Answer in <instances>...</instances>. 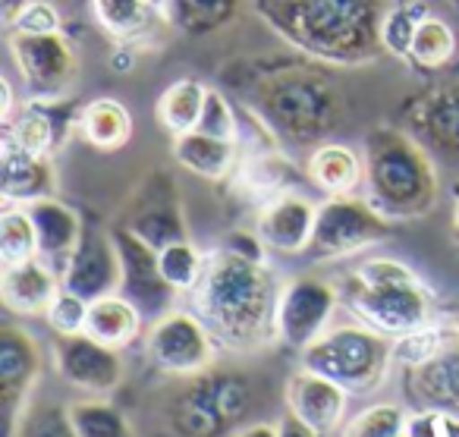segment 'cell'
Segmentation results:
<instances>
[{"mask_svg": "<svg viewBox=\"0 0 459 437\" xmlns=\"http://www.w3.org/2000/svg\"><path fill=\"white\" fill-rule=\"evenodd\" d=\"M237 142L227 139H214L208 133H183L173 135V158L183 170L195 173L202 179H211V183H221L233 173L237 167Z\"/></svg>", "mask_w": 459, "mask_h": 437, "instance_id": "25", "label": "cell"}, {"mask_svg": "<svg viewBox=\"0 0 459 437\" xmlns=\"http://www.w3.org/2000/svg\"><path fill=\"white\" fill-rule=\"evenodd\" d=\"M0 89H4V101H0V117H4V123L10 120V110H13V85H10V79H0Z\"/></svg>", "mask_w": 459, "mask_h": 437, "instance_id": "47", "label": "cell"}, {"mask_svg": "<svg viewBox=\"0 0 459 437\" xmlns=\"http://www.w3.org/2000/svg\"><path fill=\"white\" fill-rule=\"evenodd\" d=\"M57 192L54 154H39L0 142V196L7 205H32Z\"/></svg>", "mask_w": 459, "mask_h": 437, "instance_id": "20", "label": "cell"}, {"mask_svg": "<svg viewBox=\"0 0 459 437\" xmlns=\"http://www.w3.org/2000/svg\"><path fill=\"white\" fill-rule=\"evenodd\" d=\"M446 4H450V7H453V10H456V13H459V0H446Z\"/></svg>", "mask_w": 459, "mask_h": 437, "instance_id": "51", "label": "cell"}, {"mask_svg": "<svg viewBox=\"0 0 459 437\" xmlns=\"http://www.w3.org/2000/svg\"><path fill=\"white\" fill-rule=\"evenodd\" d=\"M450 346V334L437 324H425V328L412 330L406 336H396L394 340V362L406 365L409 371L425 362H431L434 355H440L444 349Z\"/></svg>", "mask_w": 459, "mask_h": 437, "instance_id": "37", "label": "cell"}, {"mask_svg": "<svg viewBox=\"0 0 459 437\" xmlns=\"http://www.w3.org/2000/svg\"><path fill=\"white\" fill-rule=\"evenodd\" d=\"M453 51H456V35H453V29L446 26L440 16L428 13L425 20H421L419 32H415V41H412V48H409L406 60L415 70L428 73V70H440V66L453 57Z\"/></svg>", "mask_w": 459, "mask_h": 437, "instance_id": "34", "label": "cell"}, {"mask_svg": "<svg viewBox=\"0 0 459 437\" xmlns=\"http://www.w3.org/2000/svg\"><path fill=\"white\" fill-rule=\"evenodd\" d=\"M29 0H0V20H4V26H13L16 13H20L22 7H26Z\"/></svg>", "mask_w": 459, "mask_h": 437, "instance_id": "46", "label": "cell"}, {"mask_svg": "<svg viewBox=\"0 0 459 437\" xmlns=\"http://www.w3.org/2000/svg\"><path fill=\"white\" fill-rule=\"evenodd\" d=\"M394 4H396V0H394Z\"/></svg>", "mask_w": 459, "mask_h": 437, "instance_id": "53", "label": "cell"}, {"mask_svg": "<svg viewBox=\"0 0 459 437\" xmlns=\"http://www.w3.org/2000/svg\"><path fill=\"white\" fill-rule=\"evenodd\" d=\"M243 0H167V16L183 35H214L237 20Z\"/></svg>", "mask_w": 459, "mask_h": 437, "instance_id": "30", "label": "cell"}, {"mask_svg": "<svg viewBox=\"0 0 459 437\" xmlns=\"http://www.w3.org/2000/svg\"><path fill=\"white\" fill-rule=\"evenodd\" d=\"M409 384L425 409L459 406V346H446L431 362L412 368Z\"/></svg>", "mask_w": 459, "mask_h": 437, "instance_id": "28", "label": "cell"}, {"mask_svg": "<svg viewBox=\"0 0 459 437\" xmlns=\"http://www.w3.org/2000/svg\"><path fill=\"white\" fill-rule=\"evenodd\" d=\"M39 258V233L29 217L26 205H7L0 214V261L20 265V261Z\"/></svg>", "mask_w": 459, "mask_h": 437, "instance_id": "35", "label": "cell"}, {"mask_svg": "<svg viewBox=\"0 0 459 437\" xmlns=\"http://www.w3.org/2000/svg\"><path fill=\"white\" fill-rule=\"evenodd\" d=\"M403 117L421 145L459 158V83H444L403 104Z\"/></svg>", "mask_w": 459, "mask_h": 437, "instance_id": "18", "label": "cell"}, {"mask_svg": "<svg viewBox=\"0 0 459 437\" xmlns=\"http://www.w3.org/2000/svg\"><path fill=\"white\" fill-rule=\"evenodd\" d=\"M233 83L249 98V114H255L271 135H283L290 142L325 139L343 117L340 89L312 66L262 60Z\"/></svg>", "mask_w": 459, "mask_h": 437, "instance_id": "3", "label": "cell"}, {"mask_svg": "<svg viewBox=\"0 0 459 437\" xmlns=\"http://www.w3.org/2000/svg\"><path fill=\"white\" fill-rule=\"evenodd\" d=\"M249 406V387L239 374H208L177 399L173 422L186 437H221L233 422H239Z\"/></svg>", "mask_w": 459, "mask_h": 437, "instance_id": "8", "label": "cell"}, {"mask_svg": "<svg viewBox=\"0 0 459 437\" xmlns=\"http://www.w3.org/2000/svg\"><path fill=\"white\" fill-rule=\"evenodd\" d=\"M145 353L160 371L177 374V378H195L208 371L214 362V334L198 315L170 309L167 315L154 318Z\"/></svg>", "mask_w": 459, "mask_h": 437, "instance_id": "9", "label": "cell"}, {"mask_svg": "<svg viewBox=\"0 0 459 437\" xmlns=\"http://www.w3.org/2000/svg\"><path fill=\"white\" fill-rule=\"evenodd\" d=\"M337 302L340 293L333 284L321 277H293L277 299V340L302 353L327 334Z\"/></svg>", "mask_w": 459, "mask_h": 437, "instance_id": "10", "label": "cell"}, {"mask_svg": "<svg viewBox=\"0 0 459 437\" xmlns=\"http://www.w3.org/2000/svg\"><path fill=\"white\" fill-rule=\"evenodd\" d=\"M453 242L459 246V183L453 186Z\"/></svg>", "mask_w": 459, "mask_h": 437, "instance_id": "49", "label": "cell"}, {"mask_svg": "<svg viewBox=\"0 0 459 437\" xmlns=\"http://www.w3.org/2000/svg\"><path fill=\"white\" fill-rule=\"evenodd\" d=\"M390 223L368 198L352 196H327L325 205H318V221L308 255L315 261H337L350 255L371 249L390 236Z\"/></svg>", "mask_w": 459, "mask_h": 437, "instance_id": "7", "label": "cell"}, {"mask_svg": "<svg viewBox=\"0 0 459 437\" xmlns=\"http://www.w3.org/2000/svg\"><path fill=\"white\" fill-rule=\"evenodd\" d=\"M16 437H76L70 406H41V409L26 412Z\"/></svg>", "mask_w": 459, "mask_h": 437, "instance_id": "40", "label": "cell"}, {"mask_svg": "<svg viewBox=\"0 0 459 437\" xmlns=\"http://www.w3.org/2000/svg\"><path fill=\"white\" fill-rule=\"evenodd\" d=\"M95 20L104 32L120 45H145L170 20L164 7H154L148 0H91Z\"/></svg>", "mask_w": 459, "mask_h": 437, "instance_id": "23", "label": "cell"}, {"mask_svg": "<svg viewBox=\"0 0 459 437\" xmlns=\"http://www.w3.org/2000/svg\"><path fill=\"white\" fill-rule=\"evenodd\" d=\"M406 412L394 403L368 406L362 415H356L346 424L343 437H396L406 431Z\"/></svg>", "mask_w": 459, "mask_h": 437, "instance_id": "38", "label": "cell"}, {"mask_svg": "<svg viewBox=\"0 0 459 437\" xmlns=\"http://www.w3.org/2000/svg\"><path fill=\"white\" fill-rule=\"evenodd\" d=\"M26 211L35 223V233H39V255L45 261H60V265H66L85 233L79 214L70 205L57 202V196L39 198V202L26 205Z\"/></svg>", "mask_w": 459, "mask_h": 437, "instance_id": "24", "label": "cell"}, {"mask_svg": "<svg viewBox=\"0 0 459 437\" xmlns=\"http://www.w3.org/2000/svg\"><path fill=\"white\" fill-rule=\"evenodd\" d=\"M204 98H208V85H202L198 79H179L170 89L160 95L158 101V120L170 135L192 133L202 120Z\"/></svg>", "mask_w": 459, "mask_h": 437, "instance_id": "31", "label": "cell"}, {"mask_svg": "<svg viewBox=\"0 0 459 437\" xmlns=\"http://www.w3.org/2000/svg\"><path fill=\"white\" fill-rule=\"evenodd\" d=\"M315 221H318V205L306 196L296 192H283V196L271 198L264 211L258 214L255 233L268 249L281 255H299L308 252L315 236Z\"/></svg>", "mask_w": 459, "mask_h": 437, "instance_id": "19", "label": "cell"}, {"mask_svg": "<svg viewBox=\"0 0 459 437\" xmlns=\"http://www.w3.org/2000/svg\"><path fill=\"white\" fill-rule=\"evenodd\" d=\"M79 114L82 110L60 98H41L35 95L32 101L22 104L16 120L4 123V139L16 148L39 154H54L57 148L66 145L73 129H79Z\"/></svg>", "mask_w": 459, "mask_h": 437, "instance_id": "17", "label": "cell"}, {"mask_svg": "<svg viewBox=\"0 0 459 437\" xmlns=\"http://www.w3.org/2000/svg\"><path fill=\"white\" fill-rule=\"evenodd\" d=\"M437 173L425 145L396 127L365 135V198L387 221H415L437 205Z\"/></svg>", "mask_w": 459, "mask_h": 437, "instance_id": "4", "label": "cell"}, {"mask_svg": "<svg viewBox=\"0 0 459 437\" xmlns=\"http://www.w3.org/2000/svg\"><path fill=\"white\" fill-rule=\"evenodd\" d=\"M54 368L66 384L91 393V397H108L123 384V359L114 346H104L95 336L70 334L54 340Z\"/></svg>", "mask_w": 459, "mask_h": 437, "instance_id": "12", "label": "cell"}, {"mask_svg": "<svg viewBox=\"0 0 459 437\" xmlns=\"http://www.w3.org/2000/svg\"><path fill=\"white\" fill-rule=\"evenodd\" d=\"M237 437H277V428L271 424H252V428H243Z\"/></svg>", "mask_w": 459, "mask_h": 437, "instance_id": "48", "label": "cell"}, {"mask_svg": "<svg viewBox=\"0 0 459 437\" xmlns=\"http://www.w3.org/2000/svg\"><path fill=\"white\" fill-rule=\"evenodd\" d=\"M70 418L73 428H76V437H133L129 418L104 397L73 403Z\"/></svg>", "mask_w": 459, "mask_h": 437, "instance_id": "33", "label": "cell"}, {"mask_svg": "<svg viewBox=\"0 0 459 437\" xmlns=\"http://www.w3.org/2000/svg\"><path fill=\"white\" fill-rule=\"evenodd\" d=\"M446 415L440 409H425L419 415L406 418V434L409 437H446Z\"/></svg>", "mask_w": 459, "mask_h": 437, "instance_id": "43", "label": "cell"}, {"mask_svg": "<svg viewBox=\"0 0 459 437\" xmlns=\"http://www.w3.org/2000/svg\"><path fill=\"white\" fill-rule=\"evenodd\" d=\"M306 173L321 192L327 196H352L365 183V158H359L352 148L325 142L312 152Z\"/></svg>", "mask_w": 459, "mask_h": 437, "instance_id": "26", "label": "cell"}, {"mask_svg": "<svg viewBox=\"0 0 459 437\" xmlns=\"http://www.w3.org/2000/svg\"><path fill=\"white\" fill-rule=\"evenodd\" d=\"M123 227L148 242L152 249H164L170 242L186 240V221L179 208V192L167 173H148L139 196L129 205V217Z\"/></svg>", "mask_w": 459, "mask_h": 437, "instance_id": "16", "label": "cell"}, {"mask_svg": "<svg viewBox=\"0 0 459 437\" xmlns=\"http://www.w3.org/2000/svg\"><path fill=\"white\" fill-rule=\"evenodd\" d=\"M64 20H60L57 7L51 0H29L26 7L16 13L10 32H22V35H51V32H64Z\"/></svg>", "mask_w": 459, "mask_h": 437, "instance_id": "42", "label": "cell"}, {"mask_svg": "<svg viewBox=\"0 0 459 437\" xmlns=\"http://www.w3.org/2000/svg\"><path fill=\"white\" fill-rule=\"evenodd\" d=\"M79 133L98 152H117L133 135V117L114 98H98V101L85 104L79 114Z\"/></svg>", "mask_w": 459, "mask_h": 437, "instance_id": "29", "label": "cell"}, {"mask_svg": "<svg viewBox=\"0 0 459 437\" xmlns=\"http://www.w3.org/2000/svg\"><path fill=\"white\" fill-rule=\"evenodd\" d=\"M394 0H252V13L293 51L331 66H365L384 54L381 22Z\"/></svg>", "mask_w": 459, "mask_h": 437, "instance_id": "1", "label": "cell"}, {"mask_svg": "<svg viewBox=\"0 0 459 437\" xmlns=\"http://www.w3.org/2000/svg\"><path fill=\"white\" fill-rule=\"evenodd\" d=\"M198 133H208L214 139H227V142H239V120L233 104L227 101V95L217 89H208V98H204V110L202 120H198Z\"/></svg>", "mask_w": 459, "mask_h": 437, "instance_id": "39", "label": "cell"}, {"mask_svg": "<svg viewBox=\"0 0 459 437\" xmlns=\"http://www.w3.org/2000/svg\"><path fill=\"white\" fill-rule=\"evenodd\" d=\"M277 290L268 265L233 249L204 255V274L192 290L195 315L230 349H258L277 336Z\"/></svg>", "mask_w": 459, "mask_h": 437, "instance_id": "2", "label": "cell"}, {"mask_svg": "<svg viewBox=\"0 0 459 437\" xmlns=\"http://www.w3.org/2000/svg\"><path fill=\"white\" fill-rule=\"evenodd\" d=\"M396 437H409V434H406V431H403V434H396Z\"/></svg>", "mask_w": 459, "mask_h": 437, "instance_id": "52", "label": "cell"}, {"mask_svg": "<svg viewBox=\"0 0 459 437\" xmlns=\"http://www.w3.org/2000/svg\"><path fill=\"white\" fill-rule=\"evenodd\" d=\"M277 437H327V434L308 428L302 418H296L293 412H287V415L281 418V424H277Z\"/></svg>", "mask_w": 459, "mask_h": 437, "instance_id": "44", "label": "cell"}, {"mask_svg": "<svg viewBox=\"0 0 459 437\" xmlns=\"http://www.w3.org/2000/svg\"><path fill=\"white\" fill-rule=\"evenodd\" d=\"M89 299L76 296L70 290H60V296L54 299V305L48 309V324L57 336L82 334L85 321H89Z\"/></svg>", "mask_w": 459, "mask_h": 437, "instance_id": "41", "label": "cell"}, {"mask_svg": "<svg viewBox=\"0 0 459 437\" xmlns=\"http://www.w3.org/2000/svg\"><path fill=\"white\" fill-rule=\"evenodd\" d=\"M142 330V311L129 302L126 296L114 293V296L95 299L89 305V321H85V334L95 336L104 346L123 349L139 336Z\"/></svg>", "mask_w": 459, "mask_h": 437, "instance_id": "27", "label": "cell"}, {"mask_svg": "<svg viewBox=\"0 0 459 437\" xmlns=\"http://www.w3.org/2000/svg\"><path fill=\"white\" fill-rule=\"evenodd\" d=\"M60 277H64V290L76 293V296L89 299V302L120 293L123 265H120V249L114 242V233H104L98 227L85 230L76 252L64 265Z\"/></svg>", "mask_w": 459, "mask_h": 437, "instance_id": "15", "label": "cell"}, {"mask_svg": "<svg viewBox=\"0 0 459 437\" xmlns=\"http://www.w3.org/2000/svg\"><path fill=\"white\" fill-rule=\"evenodd\" d=\"M148 4H154V7H164L167 10V0H148Z\"/></svg>", "mask_w": 459, "mask_h": 437, "instance_id": "50", "label": "cell"}, {"mask_svg": "<svg viewBox=\"0 0 459 437\" xmlns=\"http://www.w3.org/2000/svg\"><path fill=\"white\" fill-rule=\"evenodd\" d=\"M41 374V349L29 330L16 324L0 328V399L7 415V437H16L35 380Z\"/></svg>", "mask_w": 459, "mask_h": 437, "instance_id": "14", "label": "cell"}, {"mask_svg": "<svg viewBox=\"0 0 459 437\" xmlns=\"http://www.w3.org/2000/svg\"><path fill=\"white\" fill-rule=\"evenodd\" d=\"M431 13L425 0H396L390 4L387 16L381 22V48L390 57H409V48L415 41L421 20Z\"/></svg>", "mask_w": 459, "mask_h": 437, "instance_id": "32", "label": "cell"}, {"mask_svg": "<svg viewBox=\"0 0 459 437\" xmlns=\"http://www.w3.org/2000/svg\"><path fill=\"white\" fill-rule=\"evenodd\" d=\"M60 290H64V277H57V271L41 261V255L20 265H4L0 299L13 315H48Z\"/></svg>", "mask_w": 459, "mask_h": 437, "instance_id": "22", "label": "cell"}, {"mask_svg": "<svg viewBox=\"0 0 459 437\" xmlns=\"http://www.w3.org/2000/svg\"><path fill=\"white\" fill-rule=\"evenodd\" d=\"M114 242L120 249V265H123V284L120 296H126L142 315H167L170 302L177 299V290L164 280L158 261V249L148 246L142 236H135L129 227H114Z\"/></svg>", "mask_w": 459, "mask_h": 437, "instance_id": "13", "label": "cell"}, {"mask_svg": "<svg viewBox=\"0 0 459 437\" xmlns=\"http://www.w3.org/2000/svg\"><path fill=\"white\" fill-rule=\"evenodd\" d=\"M346 403H350V393L337 384V380L325 378L318 371H296L287 384V406L296 418L308 424V428L321 431V434H331L340 422H343Z\"/></svg>", "mask_w": 459, "mask_h": 437, "instance_id": "21", "label": "cell"}, {"mask_svg": "<svg viewBox=\"0 0 459 437\" xmlns=\"http://www.w3.org/2000/svg\"><path fill=\"white\" fill-rule=\"evenodd\" d=\"M135 48L133 45H120L114 54H110V70H117V73H129L135 66Z\"/></svg>", "mask_w": 459, "mask_h": 437, "instance_id": "45", "label": "cell"}, {"mask_svg": "<svg viewBox=\"0 0 459 437\" xmlns=\"http://www.w3.org/2000/svg\"><path fill=\"white\" fill-rule=\"evenodd\" d=\"M10 51L22 73V83L41 98H60L76 76V51L64 32L22 35L10 32Z\"/></svg>", "mask_w": 459, "mask_h": 437, "instance_id": "11", "label": "cell"}, {"mask_svg": "<svg viewBox=\"0 0 459 437\" xmlns=\"http://www.w3.org/2000/svg\"><path fill=\"white\" fill-rule=\"evenodd\" d=\"M346 305L356 311L365 328L377 330L390 340L425 328L434 315L431 293L419 277L394 280V284H365L359 277H350Z\"/></svg>", "mask_w": 459, "mask_h": 437, "instance_id": "6", "label": "cell"}, {"mask_svg": "<svg viewBox=\"0 0 459 437\" xmlns=\"http://www.w3.org/2000/svg\"><path fill=\"white\" fill-rule=\"evenodd\" d=\"M160 274L177 293H192L204 274V255L189 240L170 242L158 252Z\"/></svg>", "mask_w": 459, "mask_h": 437, "instance_id": "36", "label": "cell"}, {"mask_svg": "<svg viewBox=\"0 0 459 437\" xmlns=\"http://www.w3.org/2000/svg\"><path fill=\"white\" fill-rule=\"evenodd\" d=\"M390 362H394L390 336L371 328H352V324L327 330L312 346L302 349V368L337 380L350 397L381 387Z\"/></svg>", "mask_w": 459, "mask_h": 437, "instance_id": "5", "label": "cell"}]
</instances>
